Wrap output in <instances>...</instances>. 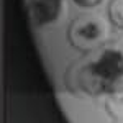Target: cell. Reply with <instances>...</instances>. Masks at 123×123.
<instances>
[{
	"mask_svg": "<svg viewBox=\"0 0 123 123\" xmlns=\"http://www.w3.org/2000/svg\"><path fill=\"white\" fill-rule=\"evenodd\" d=\"M105 38V30L100 18L90 13H80L67 26V41L69 44L80 51L87 53L102 44Z\"/></svg>",
	"mask_w": 123,
	"mask_h": 123,
	"instance_id": "1",
	"label": "cell"
},
{
	"mask_svg": "<svg viewBox=\"0 0 123 123\" xmlns=\"http://www.w3.org/2000/svg\"><path fill=\"white\" fill-rule=\"evenodd\" d=\"M94 69L110 84L123 77V51L118 48H105L100 56L92 62Z\"/></svg>",
	"mask_w": 123,
	"mask_h": 123,
	"instance_id": "2",
	"label": "cell"
},
{
	"mask_svg": "<svg viewBox=\"0 0 123 123\" xmlns=\"http://www.w3.org/2000/svg\"><path fill=\"white\" fill-rule=\"evenodd\" d=\"M62 5H64V0H31L30 17L38 26L51 25L61 17Z\"/></svg>",
	"mask_w": 123,
	"mask_h": 123,
	"instance_id": "3",
	"label": "cell"
},
{
	"mask_svg": "<svg viewBox=\"0 0 123 123\" xmlns=\"http://www.w3.org/2000/svg\"><path fill=\"white\" fill-rule=\"evenodd\" d=\"M77 80H79V85L90 95H98V94L110 92L112 87H113V84H110V82L105 80L102 76H98V72L94 69L92 62L80 69Z\"/></svg>",
	"mask_w": 123,
	"mask_h": 123,
	"instance_id": "4",
	"label": "cell"
},
{
	"mask_svg": "<svg viewBox=\"0 0 123 123\" xmlns=\"http://www.w3.org/2000/svg\"><path fill=\"white\" fill-rule=\"evenodd\" d=\"M107 17L115 28L123 30V0H110L108 2Z\"/></svg>",
	"mask_w": 123,
	"mask_h": 123,
	"instance_id": "5",
	"label": "cell"
},
{
	"mask_svg": "<svg viewBox=\"0 0 123 123\" xmlns=\"http://www.w3.org/2000/svg\"><path fill=\"white\" fill-rule=\"evenodd\" d=\"M76 5H79L80 8H94L97 5H100L104 0H72Z\"/></svg>",
	"mask_w": 123,
	"mask_h": 123,
	"instance_id": "6",
	"label": "cell"
}]
</instances>
